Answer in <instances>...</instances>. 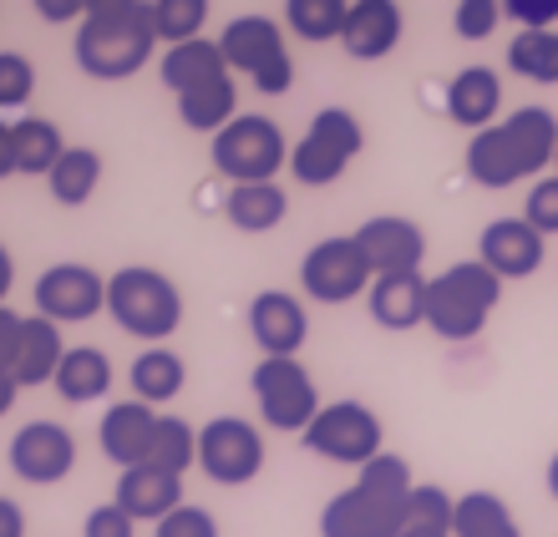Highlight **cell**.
<instances>
[{
	"mask_svg": "<svg viewBox=\"0 0 558 537\" xmlns=\"http://www.w3.org/2000/svg\"><path fill=\"white\" fill-rule=\"evenodd\" d=\"M208 158H214V173L229 178V188H244V183H275V173L290 162V147L275 117L239 112L208 143Z\"/></svg>",
	"mask_w": 558,
	"mask_h": 537,
	"instance_id": "6",
	"label": "cell"
},
{
	"mask_svg": "<svg viewBox=\"0 0 558 537\" xmlns=\"http://www.w3.org/2000/svg\"><path fill=\"white\" fill-rule=\"evenodd\" d=\"M544 481H548V497H554V502H558V451H554V456H548V472H544Z\"/></svg>",
	"mask_w": 558,
	"mask_h": 537,
	"instance_id": "49",
	"label": "cell"
},
{
	"mask_svg": "<svg viewBox=\"0 0 558 537\" xmlns=\"http://www.w3.org/2000/svg\"><path fill=\"white\" fill-rule=\"evenodd\" d=\"M15 284V259H11V248L0 244V305H5V294H11Z\"/></svg>",
	"mask_w": 558,
	"mask_h": 537,
	"instance_id": "47",
	"label": "cell"
},
{
	"mask_svg": "<svg viewBox=\"0 0 558 537\" xmlns=\"http://www.w3.org/2000/svg\"><path fill=\"white\" fill-rule=\"evenodd\" d=\"M401 537H452V533H416V527H407Z\"/></svg>",
	"mask_w": 558,
	"mask_h": 537,
	"instance_id": "50",
	"label": "cell"
},
{
	"mask_svg": "<svg viewBox=\"0 0 558 537\" xmlns=\"http://www.w3.org/2000/svg\"><path fill=\"white\" fill-rule=\"evenodd\" d=\"M219 51H223L229 76L244 72L254 82V76L265 72L275 57H284L290 46H284V30H279L275 15H234V21L223 26V36H219Z\"/></svg>",
	"mask_w": 558,
	"mask_h": 537,
	"instance_id": "18",
	"label": "cell"
},
{
	"mask_svg": "<svg viewBox=\"0 0 558 537\" xmlns=\"http://www.w3.org/2000/svg\"><path fill=\"white\" fill-rule=\"evenodd\" d=\"M66 137L51 117H21L15 122V173H31V178H51V168L61 162L66 152Z\"/></svg>",
	"mask_w": 558,
	"mask_h": 537,
	"instance_id": "30",
	"label": "cell"
},
{
	"mask_svg": "<svg viewBox=\"0 0 558 537\" xmlns=\"http://www.w3.org/2000/svg\"><path fill=\"white\" fill-rule=\"evenodd\" d=\"M153 537H219V523H214V512L183 502L173 517H162V523L153 527Z\"/></svg>",
	"mask_w": 558,
	"mask_h": 537,
	"instance_id": "40",
	"label": "cell"
},
{
	"mask_svg": "<svg viewBox=\"0 0 558 537\" xmlns=\"http://www.w3.org/2000/svg\"><path fill=\"white\" fill-rule=\"evenodd\" d=\"M21 325H26V315H15L11 305H0V376H15V350H21Z\"/></svg>",
	"mask_w": 558,
	"mask_h": 537,
	"instance_id": "43",
	"label": "cell"
},
{
	"mask_svg": "<svg viewBox=\"0 0 558 537\" xmlns=\"http://www.w3.org/2000/svg\"><path fill=\"white\" fill-rule=\"evenodd\" d=\"M254 406L269 431L305 436L310 422L320 416V391L300 361H259L254 365Z\"/></svg>",
	"mask_w": 558,
	"mask_h": 537,
	"instance_id": "9",
	"label": "cell"
},
{
	"mask_svg": "<svg viewBox=\"0 0 558 537\" xmlns=\"http://www.w3.org/2000/svg\"><path fill=\"white\" fill-rule=\"evenodd\" d=\"M36 11L46 21H72V15H87V5H76V0H36Z\"/></svg>",
	"mask_w": 558,
	"mask_h": 537,
	"instance_id": "46",
	"label": "cell"
},
{
	"mask_svg": "<svg viewBox=\"0 0 558 537\" xmlns=\"http://www.w3.org/2000/svg\"><path fill=\"white\" fill-rule=\"evenodd\" d=\"M15 395H21V386H15V376H0V416H11Z\"/></svg>",
	"mask_w": 558,
	"mask_h": 537,
	"instance_id": "48",
	"label": "cell"
},
{
	"mask_svg": "<svg viewBox=\"0 0 558 537\" xmlns=\"http://www.w3.org/2000/svg\"><path fill=\"white\" fill-rule=\"evenodd\" d=\"M361 147H366V132L355 122V112L345 107H320V112L310 117L305 137L290 147V173L305 183V188H330L351 158H361Z\"/></svg>",
	"mask_w": 558,
	"mask_h": 537,
	"instance_id": "7",
	"label": "cell"
},
{
	"mask_svg": "<svg viewBox=\"0 0 558 537\" xmlns=\"http://www.w3.org/2000/svg\"><path fill=\"white\" fill-rule=\"evenodd\" d=\"M498 300H502V279L487 264L462 259L432 279V290H426V325L441 340H472V334L487 330Z\"/></svg>",
	"mask_w": 558,
	"mask_h": 537,
	"instance_id": "4",
	"label": "cell"
},
{
	"mask_svg": "<svg viewBox=\"0 0 558 537\" xmlns=\"http://www.w3.org/2000/svg\"><path fill=\"white\" fill-rule=\"evenodd\" d=\"M133 523H153L158 527L162 517H173L183 508V477H168L158 466H133V472H122L118 477V492H112Z\"/></svg>",
	"mask_w": 558,
	"mask_h": 537,
	"instance_id": "19",
	"label": "cell"
},
{
	"mask_svg": "<svg viewBox=\"0 0 558 537\" xmlns=\"http://www.w3.org/2000/svg\"><path fill=\"white\" fill-rule=\"evenodd\" d=\"M11 472L31 487H57L76 466V436L61 422H26L11 436Z\"/></svg>",
	"mask_w": 558,
	"mask_h": 537,
	"instance_id": "13",
	"label": "cell"
},
{
	"mask_svg": "<svg viewBox=\"0 0 558 537\" xmlns=\"http://www.w3.org/2000/svg\"><path fill=\"white\" fill-rule=\"evenodd\" d=\"M381 441H386L381 416L371 406H361V401H330V406H320V416L300 436L305 451H315V456H325V462H336V466H355V472L381 456Z\"/></svg>",
	"mask_w": 558,
	"mask_h": 537,
	"instance_id": "8",
	"label": "cell"
},
{
	"mask_svg": "<svg viewBox=\"0 0 558 537\" xmlns=\"http://www.w3.org/2000/svg\"><path fill=\"white\" fill-rule=\"evenodd\" d=\"M51 386H57L66 406H92V401H102L112 391V361L97 345H72Z\"/></svg>",
	"mask_w": 558,
	"mask_h": 537,
	"instance_id": "25",
	"label": "cell"
},
{
	"mask_svg": "<svg viewBox=\"0 0 558 537\" xmlns=\"http://www.w3.org/2000/svg\"><path fill=\"white\" fill-rule=\"evenodd\" d=\"M36 97V66L21 51H0V112L26 107Z\"/></svg>",
	"mask_w": 558,
	"mask_h": 537,
	"instance_id": "37",
	"label": "cell"
},
{
	"mask_svg": "<svg viewBox=\"0 0 558 537\" xmlns=\"http://www.w3.org/2000/svg\"><path fill=\"white\" fill-rule=\"evenodd\" d=\"M0 537H26V512L11 497H0Z\"/></svg>",
	"mask_w": 558,
	"mask_h": 537,
	"instance_id": "44",
	"label": "cell"
},
{
	"mask_svg": "<svg viewBox=\"0 0 558 537\" xmlns=\"http://www.w3.org/2000/svg\"><path fill=\"white\" fill-rule=\"evenodd\" d=\"M355 244L366 254L371 274H422V259H426V229L416 218H401V213H381V218H366L355 229Z\"/></svg>",
	"mask_w": 558,
	"mask_h": 537,
	"instance_id": "14",
	"label": "cell"
},
{
	"mask_svg": "<svg viewBox=\"0 0 558 537\" xmlns=\"http://www.w3.org/2000/svg\"><path fill=\"white\" fill-rule=\"evenodd\" d=\"M544 248H548V239L533 223H523V218H493L477 233V264H487L502 284L538 274L544 269Z\"/></svg>",
	"mask_w": 558,
	"mask_h": 537,
	"instance_id": "15",
	"label": "cell"
},
{
	"mask_svg": "<svg viewBox=\"0 0 558 537\" xmlns=\"http://www.w3.org/2000/svg\"><path fill=\"white\" fill-rule=\"evenodd\" d=\"M345 15H351V0H284V21H290L294 36L325 46L345 36Z\"/></svg>",
	"mask_w": 558,
	"mask_h": 537,
	"instance_id": "33",
	"label": "cell"
},
{
	"mask_svg": "<svg viewBox=\"0 0 558 537\" xmlns=\"http://www.w3.org/2000/svg\"><path fill=\"white\" fill-rule=\"evenodd\" d=\"M82 537H137V523L118 502H102V508L87 512V523H82Z\"/></svg>",
	"mask_w": 558,
	"mask_h": 537,
	"instance_id": "42",
	"label": "cell"
},
{
	"mask_svg": "<svg viewBox=\"0 0 558 537\" xmlns=\"http://www.w3.org/2000/svg\"><path fill=\"white\" fill-rule=\"evenodd\" d=\"M239 117V91H234V76H223V82H208L198 91H183L178 97V122L193 132H208V137H219L229 122Z\"/></svg>",
	"mask_w": 558,
	"mask_h": 537,
	"instance_id": "29",
	"label": "cell"
},
{
	"mask_svg": "<svg viewBox=\"0 0 558 537\" xmlns=\"http://www.w3.org/2000/svg\"><path fill=\"white\" fill-rule=\"evenodd\" d=\"M426 290H432V279L422 274H381L366 294L371 320L397 334L416 330V325H426Z\"/></svg>",
	"mask_w": 558,
	"mask_h": 537,
	"instance_id": "22",
	"label": "cell"
},
{
	"mask_svg": "<svg viewBox=\"0 0 558 537\" xmlns=\"http://www.w3.org/2000/svg\"><path fill=\"white\" fill-rule=\"evenodd\" d=\"M107 309V279L92 264H51L36 279V315L51 325H87Z\"/></svg>",
	"mask_w": 558,
	"mask_h": 537,
	"instance_id": "12",
	"label": "cell"
},
{
	"mask_svg": "<svg viewBox=\"0 0 558 537\" xmlns=\"http://www.w3.org/2000/svg\"><path fill=\"white\" fill-rule=\"evenodd\" d=\"M128 380H133V401H143V406H168V401H178V391H183V380H189V365H183V355L168 345H153L143 350L133 361V370H128Z\"/></svg>",
	"mask_w": 558,
	"mask_h": 537,
	"instance_id": "26",
	"label": "cell"
},
{
	"mask_svg": "<svg viewBox=\"0 0 558 537\" xmlns=\"http://www.w3.org/2000/svg\"><path fill=\"white\" fill-rule=\"evenodd\" d=\"M66 340H61V325H51L46 315H26L21 325V350H15V386H46L57 380L61 361H66Z\"/></svg>",
	"mask_w": 558,
	"mask_h": 537,
	"instance_id": "23",
	"label": "cell"
},
{
	"mask_svg": "<svg viewBox=\"0 0 558 537\" xmlns=\"http://www.w3.org/2000/svg\"><path fill=\"white\" fill-rule=\"evenodd\" d=\"M412 492V462L397 456V451H381L376 462L355 472V487H345V492L325 502L320 537H401Z\"/></svg>",
	"mask_w": 558,
	"mask_h": 537,
	"instance_id": "2",
	"label": "cell"
},
{
	"mask_svg": "<svg viewBox=\"0 0 558 537\" xmlns=\"http://www.w3.org/2000/svg\"><path fill=\"white\" fill-rule=\"evenodd\" d=\"M158 30L147 0H92L76 26V66L92 82H128L153 61Z\"/></svg>",
	"mask_w": 558,
	"mask_h": 537,
	"instance_id": "3",
	"label": "cell"
},
{
	"mask_svg": "<svg viewBox=\"0 0 558 537\" xmlns=\"http://www.w3.org/2000/svg\"><path fill=\"white\" fill-rule=\"evenodd\" d=\"M508 72L538 87L558 82V30H518L508 46Z\"/></svg>",
	"mask_w": 558,
	"mask_h": 537,
	"instance_id": "32",
	"label": "cell"
},
{
	"mask_svg": "<svg viewBox=\"0 0 558 537\" xmlns=\"http://www.w3.org/2000/svg\"><path fill=\"white\" fill-rule=\"evenodd\" d=\"M554 173H558V152H554Z\"/></svg>",
	"mask_w": 558,
	"mask_h": 537,
	"instance_id": "51",
	"label": "cell"
},
{
	"mask_svg": "<svg viewBox=\"0 0 558 537\" xmlns=\"http://www.w3.org/2000/svg\"><path fill=\"white\" fill-rule=\"evenodd\" d=\"M250 334H254V345L265 350V361H300V350L310 340V315L294 294L265 290V294H254V305H250Z\"/></svg>",
	"mask_w": 558,
	"mask_h": 537,
	"instance_id": "16",
	"label": "cell"
},
{
	"mask_svg": "<svg viewBox=\"0 0 558 537\" xmlns=\"http://www.w3.org/2000/svg\"><path fill=\"white\" fill-rule=\"evenodd\" d=\"M46 188H51V198L61 208L92 204V193L102 188V152L97 147H66L61 162L51 168V178H46Z\"/></svg>",
	"mask_w": 558,
	"mask_h": 537,
	"instance_id": "28",
	"label": "cell"
},
{
	"mask_svg": "<svg viewBox=\"0 0 558 537\" xmlns=\"http://www.w3.org/2000/svg\"><path fill=\"white\" fill-rule=\"evenodd\" d=\"M502 21H508V15H502V0H462L452 15V26L462 41H487Z\"/></svg>",
	"mask_w": 558,
	"mask_h": 537,
	"instance_id": "38",
	"label": "cell"
},
{
	"mask_svg": "<svg viewBox=\"0 0 558 537\" xmlns=\"http://www.w3.org/2000/svg\"><path fill=\"white\" fill-rule=\"evenodd\" d=\"M158 76L173 97H183V91H198V87H208V82H223L229 66H223L219 41H204V36H198V41L168 46L158 57Z\"/></svg>",
	"mask_w": 558,
	"mask_h": 537,
	"instance_id": "24",
	"label": "cell"
},
{
	"mask_svg": "<svg viewBox=\"0 0 558 537\" xmlns=\"http://www.w3.org/2000/svg\"><path fill=\"white\" fill-rule=\"evenodd\" d=\"M452 537H523V527L498 492H468L457 497Z\"/></svg>",
	"mask_w": 558,
	"mask_h": 537,
	"instance_id": "31",
	"label": "cell"
},
{
	"mask_svg": "<svg viewBox=\"0 0 558 537\" xmlns=\"http://www.w3.org/2000/svg\"><path fill=\"white\" fill-rule=\"evenodd\" d=\"M153 431H158V411L143 406V401H118V406H107V416L97 422L102 456H107V462H118V472L147 466Z\"/></svg>",
	"mask_w": 558,
	"mask_h": 537,
	"instance_id": "17",
	"label": "cell"
},
{
	"mask_svg": "<svg viewBox=\"0 0 558 537\" xmlns=\"http://www.w3.org/2000/svg\"><path fill=\"white\" fill-rule=\"evenodd\" d=\"M15 173V122H0V183Z\"/></svg>",
	"mask_w": 558,
	"mask_h": 537,
	"instance_id": "45",
	"label": "cell"
},
{
	"mask_svg": "<svg viewBox=\"0 0 558 537\" xmlns=\"http://www.w3.org/2000/svg\"><path fill=\"white\" fill-rule=\"evenodd\" d=\"M523 223H533L544 239L558 233V173L538 178V183L529 188V198H523Z\"/></svg>",
	"mask_w": 558,
	"mask_h": 537,
	"instance_id": "39",
	"label": "cell"
},
{
	"mask_svg": "<svg viewBox=\"0 0 558 537\" xmlns=\"http://www.w3.org/2000/svg\"><path fill=\"white\" fill-rule=\"evenodd\" d=\"M284 213H290V198L279 183H244V188H229V198H223V218L239 233H269L284 223Z\"/></svg>",
	"mask_w": 558,
	"mask_h": 537,
	"instance_id": "27",
	"label": "cell"
},
{
	"mask_svg": "<svg viewBox=\"0 0 558 537\" xmlns=\"http://www.w3.org/2000/svg\"><path fill=\"white\" fill-rule=\"evenodd\" d=\"M502 15L518 30H558V0H502Z\"/></svg>",
	"mask_w": 558,
	"mask_h": 537,
	"instance_id": "41",
	"label": "cell"
},
{
	"mask_svg": "<svg viewBox=\"0 0 558 537\" xmlns=\"http://www.w3.org/2000/svg\"><path fill=\"white\" fill-rule=\"evenodd\" d=\"M193 462H198V431H193L183 416H158L147 466H158V472H168V477H183Z\"/></svg>",
	"mask_w": 558,
	"mask_h": 537,
	"instance_id": "34",
	"label": "cell"
},
{
	"mask_svg": "<svg viewBox=\"0 0 558 537\" xmlns=\"http://www.w3.org/2000/svg\"><path fill=\"white\" fill-rule=\"evenodd\" d=\"M376 274H371L366 254L355 244V233H336V239H320L300 259V290L315 305H351L361 294H371Z\"/></svg>",
	"mask_w": 558,
	"mask_h": 537,
	"instance_id": "10",
	"label": "cell"
},
{
	"mask_svg": "<svg viewBox=\"0 0 558 537\" xmlns=\"http://www.w3.org/2000/svg\"><path fill=\"white\" fill-rule=\"evenodd\" d=\"M204 21H208V0H153V30L168 46L198 41Z\"/></svg>",
	"mask_w": 558,
	"mask_h": 537,
	"instance_id": "35",
	"label": "cell"
},
{
	"mask_svg": "<svg viewBox=\"0 0 558 537\" xmlns=\"http://www.w3.org/2000/svg\"><path fill=\"white\" fill-rule=\"evenodd\" d=\"M558 152V117L548 107H518L513 117L493 122L468 143V178L477 188H513L523 178H538L554 168Z\"/></svg>",
	"mask_w": 558,
	"mask_h": 537,
	"instance_id": "1",
	"label": "cell"
},
{
	"mask_svg": "<svg viewBox=\"0 0 558 537\" xmlns=\"http://www.w3.org/2000/svg\"><path fill=\"white\" fill-rule=\"evenodd\" d=\"M107 315L133 340H168L183 325V294L162 269L128 264L107 279Z\"/></svg>",
	"mask_w": 558,
	"mask_h": 537,
	"instance_id": "5",
	"label": "cell"
},
{
	"mask_svg": "<svg viewBox=\"0 0 558 537\" xmlns=\"http://www.w3.org/2000/svg\"><path fill=\"white\" fill-rule=\"evenodd\" d=\"M401 41V5L391 0H351L340 51L351 61H381Z\"/></svg>",
	"mask_w": 558,
	"mask_h": 537,
	"instance_id": "20",
	"label": "cell"
},
{
	"mask_svg": "<svg viewBox=\"0 0 558 537\" xmlns=\"http://www.w3.org/2000/svg\"><path fill=\"white\" fill-rule=\"evenodd\" d=\"M452 517H457V497L441 492L437 481H416L401 533H407V527H416V533H452Z\"/></svg>",
	"mask_w": 558,
	"mask_h": 537,
	"instance_id": "36",
	"label": "cell"
},
{
	"mask_svg": "<svg viewBox=\"0 0 558 537\" xmlns=\"http://www.w3.org/2000/svg\"><path fill=\"white\" fill-rule=\"evenodd\" d=\"M498 107H502V76L493 66H462L447 82V117L457 127H468L472 137L493 127Z\"/></svg>",
	"mask_w": 558,
	"mask_h": 537,
	"instance_id": "21",
	"label": "cell"
},
{
	"mask_svg": "<svg viewBox=\"0 0 558 537\" xmlns=\"http://www.w3.org/2000/svg\"><path fill=\"white\" fill-rule=\"evenodd\" d=\"M198 472L219 487H244L265 472V431L244 416H214L198 426Z\"/></svg>",
	"mask_w": 558,
	"mask_h": 537,
	"instance_id": "11",
	"label": "cell"
}]
</instances>
